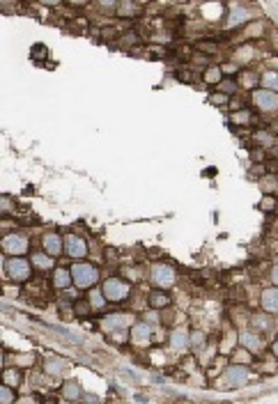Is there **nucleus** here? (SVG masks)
<instances>
[{
	"label": "nucleus",
	"mask_w": 278,
	"mask_h": 404,
	"mask_svg": "<svg viewBox=\"0 0 278 404\" xmlns=\"http://www.w3.org/2000/svg\"><path fill=\"white\" fill-rule=\"evenodd\" d=\"M71 276H74V285L81 287V290L95 287L99 283V269L95 264H88V262H76L71 266Z\"/></svg>",
	"instance_id": "nucleus-1"
},
{
	"label": "nucleus",
	"mask_w": 278,
	"mask_h": 404,
	"mask_svg": "<svg viewBox=\"0 0 278 404\" xmlns=\"http://www.w3.org/2000/svg\"><path fill=\"white\" fill-rule=\"evenodd\" d=\"M30 271H32V264L23 257H10L5 262V276L14 283H25L30 278Z\"/></svg>",
	"instance_id": "nucleus-2"
},
{
	"label": "nucleus",
	"mask_w": 278,
	"mask_h": 404,
	"mask_svg": "<svg viewBox=\"0 0 278 404\" xmlns=\"http://www.w3.org/2000/svg\"><path fill=\"white\" fill-rule=\"evenodd\" d=\"M101 292H104L106 301H113V303H120V301H125L127 296H129L131 287H129V283H125V280H120V278H108V280H104V285H101Z\"/></svg>",
	"instance_id": "nucleus-3"
},
{
	"label": "nucleus",
	"mask_w": 278,
	"mask_h": 404,
	"mask_svg": "<svg viewBox=\"0 0 278 404\" xmlns=\"http://www.w3.org/2000/svg\"><path fill=\"white\" fill-rule=\"evenodd\" d=\"M175 269L170 264H154L152 269V283L156 285V287H161V290H168V287H173L175 285Z\"/></svg>",
	"instance_id": "nucleus-4"
},
{
	"label": "nucleus",
	"mask_w": 278,
	"mask_h": 404,
	"mask_svg": "<svg viewBox=\"0 0 278 404\" xmlns=\"http://www.w3.org/2000/svg\"><path fill=\"white\" fill-rule=\"evenodd\" d=\"M65 255L71 259H81L88 255V244L83 237L78 235H67L65 237Z\"/></svg>",
	"instance_id": "nucleus-5"
},
{
	"label": "nucleus",
	"mask_w": 278,
	"mask_h": 404,
	"mask_svg": "<svg viewBox=\"0 0 278 404\" xmlns=\"http://www.w3.org/2000/svg\"><path fill=\"white\" fill-rule=\"evenodd\" d=\"M253 104L262 113H276L278 110V95L271 90H258L253 95Z\"/></svg>",
	"instance_id": "nucleus-6"
},
{
	"label": "nucleus",
	"mask_w": 278,
	"mask_h": 404,
	"mask_svg": "<svg viewBox=\"0 0 278 404\" xmlns=\"http://www.w3.org/2000/svg\"><path fill=\"white\" fill-rule=\"evenodd\" d=\"M3 250L10 253L12 257L23 255L25 250H28V239H25L23 235H7L5 239H3Z\"/></svg>",
	"instance_id": "nucleus-7"
},
{
	"label": "nucleus",
	"mask_w": 278,
	"mask_h": 404,
	"mask_svg": "<svg viewBox=\"0 0 278 404\" xmlns=\"http://www.w3.org/2000/svg\"><path fill=\"white\" fill-rule=\"evenodd\" d=\"M251 372L246 365H230L228 370H225V381H228L230 386H244L246 381H249Z\"/></svg>",
	"instance_id": "nucleus-8"
},
{
	"label": "nucleus",
	"mask_w": 278,
	"mask_h": 404,
	"mask_svg": "<svg viewBox=\"0 0 278 404\" xmlns=\"http://www.w3.org/2000/svg\"><path fill=\"white\" fill-rule=\"evenodd\" d=\"M42 246H44V253H49L51 257H58L60 253H65V239L60 235H55V232H49V235H44V239H42Z\"/></svg>",
	"instance_id": "nucleus-9"
},
{
	"label": "nucleus",
	"mask_w": 278,
	"mask_h": 404,
	"mask_svg": "<svg viewBox=\"0 0 278 404\" xmlns=\"http://www.w3.org/2000/svg\"><path fill=\"white\" fill-rule=\"evenodd\" d=\"M129 324H131V315H125V312H113V315H106L104 317V331H108V333L122 331Z\"/></svg>",
	"instance_id": "nucleus-10"
},
{
	"label": "nucleus",
	"mask_w": 278,
	"mask_h": 404,
	"mask_svg": "<svg viewBox=\"0 0 278 404\" xmlns=\"http://www.w3.org/2000/svg\"><path fill=\"white\" fill-rule=\"evenodd\" d=\"M260 305H262L264 312L278 315V287H267L260 294Z\"/></svg>",
	"instance_id": "nucleus-11"
},
{
	"label": "nucleus",
	"mask_w": 278,
	"mask_h": 404,
	"mask_svg": "<svg viewBox=\"0 0 278 404\" xmlns=\"http://www.w3.org/2000/svg\"><path fill=\"white\" fill-rule=\"evenodd\" d=\"M251 326H253V333H264V331H271L273 322L269 312H255L251 317Z\"/></svg>",
	"instance_id": "nucleus-12"
},
{
	"label": "nucleus",
	"mask_w": 278,
	"mask_h": 404,
	"mask_svg": "<svg viewBox=\"0 0 278 404\" xmlns=\"http://www.w3.org/2000/svg\"><path fill=\"white\" fill-rule=\"evenodd\" d=\"M147 303L152 310H164L170 305V294H166L164 290H154V292H149Z\"/></svg>",
	"instance_id": "nucleus-13"
},
{
	"label": "nucleus",
	"mask_w": 278,
	"mask_h": 404,
	"mask_svg": "<svg viewBox=\"0 0 278 404\" xmlns=\"http://www.w3.org/2000/svg\"><path fill=\"white\" fill-rule=\"evenodd\" d=\"M51 283H53V287H58V290H67V287L74 283V276H71L69 269H55Z\"/></svg>",
	"instance_id": "nucleus-14"
},
{
	"label": "nucleus",
	"mask_w": 278,
	"mask_h": 404,
	"mask_svg": "<svg viewBox=\"0 0 278 404\" xmlns=\"http://www.w3.org/2000/svg\"><path fill=\"white\" fill-rule=\"evenodd\" d=\"M239 342H242L249 351H260V349H262V340H260V335L251 333V331H242V333H239Z\"/></svg>",
	"instance_id": "nucleus-15"
},
{
	"label": "nucleus",
	"mask_w": 278,
	"mask_h": 404,
	"mask_svg": "<svg viewBox=\"0 0 278 404\" xmlns=\"http://www.w3.org/2000/svg\"><path fill=\"white\" fill-rule=\"evenodd\" d=\"M149 338H152V329H149V324H145V322L134 324V329H131V340H134L136 344L147 342Z\"/></svg>",
	"instance_id": "nucleus-16"
},
{
	"label": "nucleus",
	"mask_w": 278,
	"mask_h": 404,
	"mask_svg": "<svg viewBox=\"0 0 278 404\" xmlns=\"http://www.w3.org/2000/svg\"><path fill=\"white\" fill-rule=\"evenodd\" d=\"M53 262H55V257H51L49 253H32V257H30V264L42 271H49L51 266H53Z\"/></svg>",
	"instance_id": "nucleus-17"
},
{
	"label": "nucleus",
	"mask_w": 278,
	"mask_h": 404,
	"mask_svg": "<svg viewBox=\"0 0 278 404\" xmlns=\"http://www.w3.org/2000/svg\"><path fill=\"white\" fill-rule=\"evenodd\" d=\"M170 347L175 351H186L189 349V335L184 333V331H173L170 335Z\"/></svg>",
	"instance_id": "nucleus-18"
},
{
	"label": "nucleus",
	"mask_w": 278,
	"mask_h": 404,
	"mask_svg": "<svg viewBox=\"0 0 278 404\" xmlns=\"http://www.w3.org/2000/svg\"><path fill=\"white\" fill-rule=\"evenodd\" d=\"M67 368H69V363L62 361V358H49V361H46V372L53 374V377H60Z\"/></svg>",
	"instance_id": "nucleus-19"
},
{
	"label": "nucleus",
	"mask_w": 278,
	"mask_h": 404,
	"mask_svg": "<svg viewBox=\"0 0 278 404\" xmlns=\"http://www.w3.org/2000/svg\"><path fill=\"white\" fill-rule=\"evenodd\" d=\"M62 395H65V399H78L83 395V390H81L78 381H65L62 384Z\"/></svg>",
	"instance_id": "nucleus-20"
},
{
	"label": "nucleus",
	"mask_w": 278,
	"mask_h": 404,
	"mask_svg": "<svg viewBox=\"0 0 278 404\" xmlns=\"http://www.w3.org/2000/svg\"><path fill=\"white\" fill-rule=\"evenodd\" d=\"M262 85L264 90H271L278 95V71H264L262 74Z\"/></svg>",
	"instance_id": "nucleus-21"
},
{
	"label": "nucleus",
	"mask_w": 278,
	"mask_h": 404,
	"mask_svg": "<svg viewBox=\"0 0 278 404\" xmlns=\"http://www.w3.org/2000/svg\"><path fill=\"white\" fill-rule=\"evenodd\" d=\"M51 331H55V333H60L62 338H67L69 342H74V344H83V335H76V333H71L69 329H65V326H49Z\"/></svg>",
	"instance_id": "nucleus-22"
},
{
	"label": "nucleus",
	"mask_w": 278,
	"mask_h": 404,
	"mask_svg": "<svg viewBox=\"0 0 278 404\" xmlns=\"http://www.w3.org/2000/svg\"><path fill=\"white\" fill-rule=\"evenodd\" d=\"M90 310H92V305H90L88 299H78L71 305V312H76V315H90Z\"/></svg>",
	"instance_id": "nucleus-23"
},
{
	"label": "nucleus",
	"mask_w": 278,
	"mask_h": 404,
	"mask_svg": "<svg viewBox=\"0 0 278 404\" xmlns=\"http://www.w3.org/2000/svg\"><path fill=\"white\" fill-rule=\"evenodd\" d=\"M221 67H209L205 69V83H221Z\"/></svg>",
	"instance_id": "nucleus-24"
},
{
	"label": "nucleus",
	"mask_w": 278,
	"mask_h": 404,
	"mask_svg": "<svg viewBox=\"0 0 278 404\" xmlns=\"http://www.w3.org/2000/svg\"><path fill=\"white\" fill-rule=\"evenodd\" d=\"M0 404H16L12 386H3V388H0Z\"/></svg>",
	"instance_id": "nucleus-25"
},
{
	"label": "nucleus",
	"mask_w": 278,
	"mask_h": 404,
	"mask_svg": "<svg viewBox=\"0 0 278 404\" xmlns=\"http://www.w3.org/2000/svg\"><path fill=\"white\" fill-rule=\"evenodd\" d=\"M90 305H95V308H101V305H106V296H104V292H92L90 294Z\"/></svg>",
	"instance_id": "nucleus-26"
},
{
	"label": "nucleus",
	"mask_w": 278,
	"mask_h": 404,
	"mask_svg": "<svg viewBox=\"0 0 278 404\" xmlns=\"http://www.w3.org/2000/svg\"><path fill=\"white\" fill-rule=\"evenodd\" d=\"M19 381H21L19 372H14V370H5V386H14V388H16Z\"/></svg>",
	"instance_id": "nucleus-27"
},
{
	"label": "nucleus",
	"mask_w": 278,
	"mask_h": 404,
	"mask_svg": "<svg viewBox=\"0 0 278 404\" xmlns=\"http://www.w3.org/2000/svg\"><path fill=\"white\" fill-rule=\"evenodd\" d=\"M191 344H193V347H195V351H198V349H203V344H205V335L200 333V331H195V333L191 335Z\"/></svg>",
	"instance_id": "nucleus-28"
},
{
	"label": "nucleus",
	"mask_w": 278,
	"mask_h": 404,
	"mask_svg": "<svg viewBox=\"0 0 278 404\" xmlns=\"http://www.w3.org/2000/svg\"><path fill=\"white\" fill-rule=\"evenodd\" d=\"M262 189H264V191L278 189V179H276V177H264V179H262Z\"/></svg>",
	"instance_id": "nucleus-29"
},
{
	"label": "nucleus",
	"mask_w": 278,
	"mask_h": 404,
	"mask_svg": "<svg viewBox=\"0 0 278 404\" xmlns=\"http://www.w3.org/2000/svg\"><path fill=\"white\" fill-rule=\"evenodd\" d=\"M138 12V7L131 5V3H125V5H120V14H125V16H131Z\"/></svg>",
	"instance_id": "nucleus-30"
},
{
	"label": "nucleus",
	"mask_w": 278,
	"mask_h": 404,
	"mask_svg": "<svg viewBox=\"0 0 278 404\" xmlns=\"http://www.w3.org/2000/svg\"><path fill=\"white\" fill-rule=\"evenodd\" d=\"M273 207H276V200H273L271 195H264V198H262V209L267 211V209H273Z\"/></svg>",
	"instance_id": "nucleus-31"
},
{
	"label": "nucleus",
	"mask_w": 278,
	"mask_h": 404,
	"mask_svg": "<svg viewBox=\"0 0 278 404\" xmlns=\"http://www.w3.org/2000/svg\"><path fill=\"white\" fill-rule=\"evenodd\" d=\"M234 122H249L251 120V113L249 110H242V113H234V117H232Z\"/></svg>",
	"instance_id": "nucleus-32"
},
{
	"label": "nucleus",
	"mask_w": 278,
	"mask_h": 404,
	"mask_svg": "<svg viewBox=\"0 0 278 404\" xmlns=\"http://www.w3.org/2000/svg\"><path fill=\"white\" fill-rule=\"evenodd\" d=\"M221 90H223L225 95H232V90H234V83H232V80H225V83H221Z\"/></svg>",
	"instance_id": "nucleus-33"
},
{
	"label": "nucleus",
	"mask_w": 278,
	"mask_h": 404,
	"mask_svg": "<svg viewBox=\"0 0 278 404\" xmlns=\"http://www.w3.org/2000/svg\"><path fill=\"white\" fill-rule=\"evenodd\" d=\"M16 404H37V397H32V395H25V397L16 399Z\"/></svg>",
	"instance_id": "nucleus-34"
},
{
	"label": "nucleus",
	"mask_w": 278,
	"mask_h": 404,
	"mask_svg": "<svg viewBox=\"0 0 278 404\" xmlns=\"http://www.w3.org/2000/svg\"><path fill=\"white\" fill-rule=\"evenodd\" d=\"M269 278H271V283H273V285H276V287H278V264H276V266H273V269H271V274H269Z\"/></svg>",
	"instance_id": "nucleus-35"
},
{
	"label": "nucleus",
	"mask_w": 278,
	"mask_h": 404,
	"mask_svg": "<svg viewBox=\"0 0 278 404\" xmlns=\"http://www.w3.org/2000/svg\"><path fill=\"white\" fill-rule=\"evenodd\" d=\"M225 99H228L225 95H214L212 97V104H225Z\"/></svg>",
	"instance_id": "nucleus-36"
},
{
	"label": "nucleus",
	"mask_w": 278,
	"mask_h": 404,
	"mask_svg": "<svg viewBox=\"0 0 278 404\" xmlns=\"http://www.w3.org/2000/svg\"><path fill=\"white\" fill-rule=\"evenodd\" d=\"M200 49L207 51V53H216V46H212V44H200Z\"/></svg>",
	"instance_id": "nucleus-37"
},
{
	"label": "nucleus",
	"mask_w": 278,
	"mask_h": 404,
	"mask_svg": "<svg viewBox=\"0 0 278 404\" xmlns=\"http://www.w3.org/2000/svg\"><path fill=\"white\" fill-rule=\"evenodd\" d=\"M88 402H92V404H97V402H99V399H97V397H95V395H85V404H88Z\"/></svg>",
	"instance_id": "nucleus-38"
},
{
	"label": "nucleus",
	"mask_w": 278,
	"mask_h": 404,
	"mask_svg": "<svg viewBox=\"0 0 278 404\" xmlns=\"http://www.w3.org/2000/svg\"><path fill=\"white\" fill-rule=\"evenodd\" d=\"M136 402H143V404H147V397H145V395H136Z\"/></svg>",
	"instance_id": "nucleus-39"
},
{
	"label": "nucleus",
	"mask_w": 278,
	"mask_h": 404,
	"mask_svg": "<svg viewBox=\"0 0 278 404\" xmlns=\"http://www.w3.org/2000/svg\"><path fill=\"white\" fill-rule=\"evenodd\" d=\"M271 351H273V356H278V340L271 344Z\"/></svg>",
	"instance_id": "nucleus-40"
},
{
	"label": "nucleus",
	"mask_w": 278,
	"mask_h": 404,
	"mask_svg": "<svg viewBox=\"0 0 278 404\" xmlns=\"http://www.w3.org/2000/svg\"><path fill=\"white\" fill-rule=\"evenodd\" d=\"M273 67H278V60H273Z\"/></svg>",
	"instance_id": "nucleus-41"
}]
</instances>
